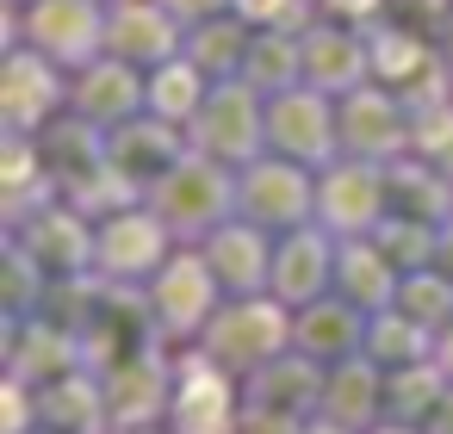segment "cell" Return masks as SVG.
Segmentation results:
<instances>
[{"instance_id": "5bb4252c", "label": "cell", "mask_w": 453, "mask_h": 434, "mask_svg": "<svg viewBox=\"0 0 453 434\" xmlns=\"http://www.w3.org/2000/svg\"><path fill=\"white\" fill-rule=\"evenodd\" d=\"M304 434H354V428H342V422H329V415H311Z\"/></svg>"}, {"instance_id": "ba28073f", "label": "cell", "mask_w": 453, "mask_h": 434, "mask_svg": "<svg viewBox=\"0 0 453 434\" xmlns=\"http://www.w3.org/2000/svg\"><path fill=\"white\" fill-rule=\"evenodd\" d=\"M428 329L416 323V316H403V310H391V316H379L372 329H366V354L391 372V366H416V360H428Z\"/></svg>"}, {"instance_id": "7c38bea8", "label": "cell", "mask_w": 453, "mask_h": 434, "mask_svg": "<svg viewBox=\"0 0 453 434\" xmlns=\"http://www.w3.org/2000/svg\"><path fill=\"white\" fill-rule=\"evenodd\" d=\"M422 434H453V385L441 391V403L428 409V422H422Z\"/></svg>"}, {"instance_id": "8fae6325", "label": "cell", "mask_w": 453, "mask_h": 434, "mask_svg": "<svg viewBox=\"0 0 453 434\" xmlns=\"http://www.w3.org/2000/svg\"><path fill=\"white\" fill-rule=\"evenodd\" d=\"M317 286H323L317 255H311V248H292V255H286V267H280V292H286V298H292V292H298V298H311Z\"/></svg>"}, {"instance_id": "6da1fadb", "label": "cell", "mask_w": 453, "mask_h": 434, "mask_svg": "<svg viewBox=\"0 0 453 434\" xmlns=\"http://www.w3.org/2000/svg\"><path fill=\"white\" fill-rule=\"evenodd\" d=\"M100 378V391H106V422H112V434H125V428H150V422H162L168 409H174V372L150 354V347H131V354H119L106 372H94Z\"/></svg>"}, {"instance_id": "9c48e42d", "label": "cell", "mask_w": 453, "mask_h": 434, "mask_svg": "<svg viewBox=\"0 0 453 434\" xmlns=\"http://www.w3.org/2000/svg\"><path fill=\"white\" fill-rule=\"evenodd\" d=\"M397 310H403V316H416L422 329H434V323H447L453 292H447V286H410V292H397Z\"/></svg>"}, {"instance_id": "7a4b0ae2", "label": "cell", "mask_w": 453, "mask_h": 434, "mask_svg": "<svg viewBox=\"0 0 453 434\" xmlns=\"http://www.w3.org/2000/svg\"><path fill=\"white\" fill-rule=\"evenodd\" d=\"M292 341V323L273 310V304H236L224 310L218 323H205V354L224 366V372H255L267 360H280Z\"/></svg>"}, {"instance_id": "277c9868", "label": "cell", "mask_w": 453, "mask_h": 434, "mask_svg": "<svg viewBox=\"0 0 453 434\" xmlns=\"http://www.w3.org/2000/svg\"><path fill=\"white\" fill-rule=\"evenodd\" d=\"M323 385H329V372H317V360L298 347V354H280V360L249 372V403H267V409H286V415L311 422L323 409Z\"/></svg>"}, {"instance_id": "52a82bcc", "label": "cell", "mask_w": 453, "mask_h": 434, "mask_svg": "<svg viewBox=\"0 0 453 434\" xmlns=\"http://www.w3.org/2000/svg\"><path fill=\"white\" fill-rule=\"evenodd\" d=\"M447 385H453V378H447L441 366H428V360L391 366V372H385V422H416V428H422Z\"/></svg>"}, {"instance_id": "3957f363", "label": "cell", "mask_w": 453, "mask_h": 434, "mask_svg": "<svg viewBox=\"0 0 453 434\" xmlns=\"http://www.w3.org/2000/svg\"><path fill=\"white\" fill-rule=\"evenodd\" d=\"M317 415H329V422H342V428H354V434L379 428V422H385V366H379L372 354H366V360H335Z\"/></svg>"}, {"instance_id": "30bf717a", "label": "cell", "mask_w": 453, "mask_h": 434, "mask_svg": "<svg viewBox=\"0 0 453 434\" xmlns=\"http://www.w3.org/2000/svg\"><path fill=\"white\" fill-rule=\"evenodd\" d=\"M236 434H304V415H286V409H267V403H249L242 397Z\"/></svg>"}, {"instance_id": "9a60e30c", "label": "cell", "mask_w": 453, "mask_h": 434, "mask_svg": "<svg viewBox=\"0 0 453 434\" xmlns=\"http://www.w3.org/2000/svg\"><path fill=\"white\" fill-rule=\"evenodd\" d=\"M366 434H422L416 422H379V428H366Z\"/></svg>"}, {"instance_id": "4fadbf2b", "label": "cell", "mask_w": 453, "mask_h": 434, "mask_svg": "<svg viewBox=\"0 0 453 434\" xmlns=\"http://www.w3.org/2000/svg\"><path fill=\"white\" fill-rule=\"evenodd\" d=\"M434 366H441V372L453 378V316H447V329L434 335Z\"/></svg>"}, {"instance_id": "8992f818", "label": "cell", "mask_w": 453, "mask_h": 434, "mask_svg": "<svg viewBox=\"0 0 453 434\" xmlns=\"http://www.w3.org/2000/svg\"><path fill=\"white\" fill-rule=\"evenodd\" d=\"M292 341L311 360H348L354 347H366V329H360L354 304H317V310H304V323H292Z\"/></svg>"}, {"instance_id": "5b68a950", "label": "cell", "mask_w": 453, "mask_h": 434, "mask_svg": "<svg viewBox=\"0 0 453 434\" xmlns=\"http://www.w3.org/2000/svg\"><path fill=\"white\" fill-rule=\"evenodd\" d=\"M205 316H211V279H205V267H174L156 286V323H162V335L168 341L199 335Z\"/></svg>"}, {"instance_id": "2e32d148", "label": "cell", "mask_w": 453, "mask_h": 434, "mask_svg": "<svg viewBox=\"0 0 453 434\" xmlns=\"http://www.w3.org/2000/svg\"><path fill=\"white\" fill-rule=\"evenodd\" d=\"M125 434H156V428H125ZM168 434H174V428H168Z\"/></svg>"}]
</instances>
